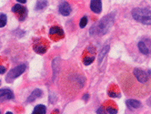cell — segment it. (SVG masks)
<instances>
[{"label":"cell","instance_id":"19","mask_svg":"<svg viewBox=\"0 0 151 114\" xmlns=\"http://www.w3.org/2000/svg\"><path fill=\"white\" fill-rule=\"evenodd\" d=\"M47 6V1H46V0H39L36 5V9L37 10H42Z\"/></svg>","mask_w":151,"mask_h":114},{"label":"cell","instance_id":"25","mask_svg":"<svg viewBox=\"0 0 151 114\" xmlns=\"http://www.w3.org/2000/svg\"><path fill=\"white\" fill-rule=\"evenodd\" d=\"M147 103H149V105H151V98L147 100Z\"/></svg>","mask_w":151,"mask_h":114},{"label":"cell","instance_id":"12","mask_svg":"<svg viewBox=\"0 0 151 114\" xmlns=\"http://www.w3.org/2000/svg\"><path fill=\"white\" fill-rule=\"evenodd\" d=\"M42 94H43L42 90L39 89H35V90L29 95V97L27 98V102H32V101H34V100H36L37 99L40 98V97L42 96Z\"/></svg>","mask_w":151,"mask_h":114},{"label":"cell","instance_id":"21","mask_svg":"<svg viewBox=\"0 0 151 114\" xmlns=\"http://www.w3.org/2000/svg\"><path fill=\"white\" fill-rule=\"evenodd\" d=\"M6 60L2 59V60H0V74H4L5 72L6 71V69H7V66L4 64V62Z\"/></svg>","mask_w":151,"mask_h":114},{"label":"cell","instance_id":"10","mask_svg":"<svg viewBox=\"0 0 151 114\" xmlns=\"http://www.w3.org/2000/svg\"><path fill=\"white\" fill-rule=\"evenodd\" d=\"M58 11L59 13L62 15V16H65V17H68L70 15L71 13V6L68 3V2H62L60 5H59V7H58Z\"/></svg>","mask_w":151,"mask_h":114},{"label":"cell","instance_id":"22","mask_svg":"<svg viewBox=\"0 0 151 114\" xmlns=\"http://www.w3.org/2000/svg\"><path fill=\"white\" fill-rule=\"evenodd\" d=\"M88 24V17H83L80 20V23H79V26L81 28H84Z\"/></svg>","mask_w":151,"mask_h":114},{"label":"cell","instance_id":"6","mask_svg":"<svg viewBox=\"0 0 151 114\" xmlns=\"http://www.w3.org/2000/svg\"><path fill=\"white\" fill-rule=\"evenodd\" d=\"M49 48V42L45 38H37L35 42L33 48L37 54H45Z\"/></svg>","mask_w":151,"mask_h":114},{"label":"cell","instance_id":"18","mask_svg":"<svg viewBox=\"0 0 151 114\" xmlns=\"http://www.w3.org/2000/svg\"><path fill=\"white\" fill-rule=\"evenodd\" d=\"M106 110L109 112V113H113V114H116L117 113V108L114 105V103H111L109 102V104L106 105Z\"/></svg>","mask_w":151,"mask_h":114},{"label":"cell","instance_id":"24","mask_svg":"<svg viewBox=\"0 0 151 114\" xmlns=\"http://www.w3.org/2000/svg\"><path fill=\"white\" fill-rule=\"evenodd\" d=\"M17 2H19L20 4H25L27 2V0H17Z\"/></svg>","mask_w":151,"mask_h":114},{"label":"cell","instance_id":"14","mask_svg":"<svg viewBox=\"0 0 151 114\" xmlns=\"http://www.w3.org/2000/svg\"><path fill=\"white\" fill-rule=\"evenodd\" d=\"M109 95L111 98H120V92L118 90V88L115 85H113L109 89Z\"/></svg>","mask_w":151,"mask_h":114},{"label":"cell","instance_id":"2","mask_svg":"<svg viewBox=\"0 0 151 114\" xmlns=\"http://www.w3.org/2000/svg\"><path fill=\"white\" fill-rule=\"evenodd\" d=\"M114 22V17L112 15H109L105 17H103L100 21L92 27L90 30V34L91 35H99L102 36L107 33L110 30V28L113 26Z\"/></svg>","mask_w":151,"mask_h":114},{"label":"cell","instance_id":"15","mask_svg":"<svg viewBox=\"0 0 151 114\" xmlns=\"http://www.w3.org/2000/svg\"><path fill=\"white\" fill-rule=\"evenodd\" d=\"M137 47H138L139 51L142 54H144V55L149 54V48H147V46L146 45V43L144 42V41H139L138 44H137Z\"/></svg>","mask_w":151,"mask_h":114},{"label":"cell","instance_id":"13","mask_svg":"<svg viewBox=\"0 0 151 114\" xmlns=\"http://www.w3.org/2000/svg\"><path fill=\"white\" fill-rule=\"evenodd\" d=\"M127 105L130 108V109H139L141 107V102L137 100H127L126 101Z\"/></svg>","mask_w":151,"mask_h":114},{"label":"cell","instance_id":"23","mask_svg":"<svg viewBox=\"0 0 151 114\" xmlns=\"http://www.w3.org/2000/svg\"><path fill=\"white\" fill-rule=\"evenodd\" d=\"M88 98H89V95H88V94H86V95H85V96L83 97V99H84V100H85L86 101H87V100H88Z\"/></svg>","mask_w":151,"mask_h":114},{"label":"cell","instance_id":"5","mask_svg":"<svg viewBox=\"0 0 151 114\" xmlns=\"http://www.w3.org/2000/svg\"><path fill=\"white\" fill-rule=\"evenodd\" d=\"M26 70V65L22 64V65H19L12 69H10V71L7 73L6 77V80L8 83L12 82L13 80H15L17 78H18L20 75H22Z\"/></svg>","mask_w":151,"mask_h":114},{"label":"cell","instance_id":"1","mask_svg":"<svg viewBox=\"0 0 151 114\" xmlns=\"http://www.w3.org/2000/svg\"><path fill=\"white\" fill-rule=\"evenodd\" d=\"M62 83V90L68 99L74 98L84 88L86 83V78L84 73L78 69L77 65L68 63V67L66 68L60 79Z\"/></svg>","mask_w":151,"mask_h":114},{"label":"cell","instance_id":"3","mask_svg":"<svg viewBox=\"0 0 151 114\" xmlns=\"http://www.w3.org/2000/svg\"><path fill=\"white\" fill-rule=\"evenodd\" d=\"M132 17L137 22L144 25H151V10L137 7L132 10Z\"/></svg>","mask_w":151,"mask_h":114},{"label":"cell","instance_id":"4","mask_svg":"<svg viewBox=\"0 0 151 114\" xmlns=\"http://www.w3.org/2000/svg\"><path fill=\"white\" fill-rule=\"evenodd\" d=\"M96 58V49L93 46H88L85 49L82 55V61L84 65L88 66L92 64Z\"/></svg>","mask_w":151,"mask_h":114},{"label":"cell","instance_id":"9","mask_svg":"<svg viewBox=\"0 0 151 114\" xmlns=\"http://www.w3.org/2000/svg\"><path fill=\"white\" fill-rule=\"evenodd\" d=\"M14 99V93L8 89H0V101H5Z\"/></svg>","mask_w":151,"mask_h":114},{"label":"cell","instance_id":"11","mask_svg":"<svg viewBox=\"0 0 151 114\" xmlns=\"http://www.w3.org/2000/svg\"><path fill=\"white\" fill-rule=\"evenodd\" d=\"M90 8L95 14H100L102 11V2L101 0H91Z\"/></svg>","mask_w":151,"mask_h":114},{"label":"cell","instance_id":"7","mask_svg":"<svg viewBox=\"0 0 151 114\" xmlns=\"http://www.w3.org/2000/svg\"><path fill=\"white\" fill-rule=\"evenodd\" d=\"M49 37L54 41H58L60 39H63L65 37V33L63 29L58 26H54L49 30Z\"/></svg>","mask_w":151,"mask_h":114},{"label":"cell","instance_id":"16","mask_svg":"<svg viewBox=\"0 0 151 114\" xmlns=\"http://www.w3.org/2000/svg\"><path fill=\"white\" fill-rule=\"evenodd\" d=\"M47 112V107L45 106V105H37V106H36L35 107V109H34V110H33V114H37V113H39V114H45Z\"/></svg>","mask_w":151,"mask_h":114},{"label":"cell","instance_id":"17","mask_svg":"<svg viewBox=\"0 0 151 114\" xmlns=\"http://www.w3.org/2000/svg\"><path fill=\"white\" fill-rule=\"evenodd\" d=\"M109 46H106L102 48V50L100 51V53L99 54V63L100 64L103 58H105V56L106 55V53L109 52Z\"/></svg>","mask_w":151,"mask_h":114},{"label":"cell","instance_id":"20","mask_svg":"<svg viewBox=\"0 0 151 114\" xmlns=\"http://www.w3.org/2000/svg\"><path fill=\"white\" fill-rule=\"evenodd\" d=\"M7 17L5 14H0V27H4L6 25Z\"/></svg>","mask_w":151,"mask_h":114},{"label":"cell","instance_id":"8","mask_svg":"<svg viewBox=\"0 0 151 114\" xmlns=\"http://www.w3.org/2000/svg\"><path fill=\"white\" fill-rule=\"evenodd\" d=\"M12 11L17 15V18L20 21H23L27 17V8L24 7L23 6H21L19 4H17L13 6Z\"/></svg>","mask_w":151,"mask_h":114}]
</instances>
